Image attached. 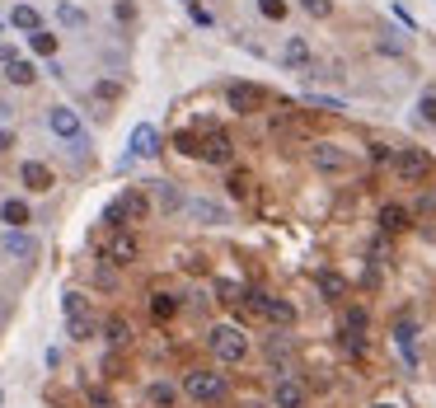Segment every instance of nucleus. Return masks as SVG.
Segmentation results:
<instances>
[{"label":"nucleus","mask_w":436,"mask_h":408,"mask_svg":"<svg viewBox=\"0 0 436 408\" xmlns=\"http://www.w3.org/2000/svg\"><path fill=\"white\" fill-rule=\"evenodd\" d=\"M206 347H211V357H216V361L234 366V361H244V352H249V333L239 329V324H211Z\"/></svg>","instance_id":"obj_1"},{"label":"nucleus","mask_w":436,"mask_h":408,"mask_svg":"<svg viewBox=\"0 0 436 408\" xmlns=\"http://www.w3.org/2000/svg\"><path fill=\"white\" fill-rule=\"evenodd\" d=\"M244 300H249L258 314H267L277 329H291V324H296V305H291V300H281V296H267L263 286H249V291H244Z\"/></svg>","instance_id":"obj_2"},{"label":"nucleus","mask_w":436,"mask_h":408,"mask_svg":"<svg viewBox=\"0 0 436 408\" xmlns=\"http://www.w3.org/2000/svg\"><path fill=\"white\" fill-rule=\"evenodd\" d=\"M390 164H394V174H399V183H422V178L432 174V155H427L422 146H399Z\"/></svg>","instance_id":"obj_3"},{"label":"nucleus","mask_w":436,"mask_h":408,"mask_svg":"<svg viewBox=\"0 0 436 408\" xmlns=\"http://www.w3.org/2000/svg\"><path fill=\"white\" fill-rule=\"evenodd\" d=\"M183 394L188 399H197V404H216V399H225V380H220L216 371H188L183 376Z\"/></svg>","instance_id":"obj_4"},{"label":"nucleus","mask_w":436,"mask_h":408,"mask_svg":"<svg viewBox=\"0 0 436 408\" xmlns=\"http://www.w3.org/2000/svg\"><path fill=\"white\" fill-rule=\"evenodd\" d=\"M47 127H52V136H62L66 146H85V122H80L76 108H66V104L47 108Z\"/></svg>","instance_id":"obj_5"},{"label":"nucleus","mask_w":436,"mask_h":408,"mask_svg":"<svg viewBox=\"0 0 436 408\" xmlns=\"http://www.w3.org/2000/svg\"><path fill=\"white\" fill-rule=\"evenodd\" d=\"M146 206H150V202H146V192L132 188V192H122V197H113V202L104 206V225H127V220H141V216H146Z\"/></svg>","instance_id":"obj_6"},{"label":"nucleus","mask_w":436,"mask_h":408,"mask_svg":"<svg viewBox=\"0 0 436 408\" xmlns=\"http://www.w3.org/2000/svg\"><path fill=\"white\" fill-rule=\"evenodd\" d=\"M310 164L319 174H352V155L338 150V146H314L310 150Z\"/></svg>","instance_id":"obj_7"},{"label":"nucleus","mask_w":436,"mask_h":408,"mask_svg":"<svg viewBox=\"0 0 436 408\" xmlns=\"http://www.w3.org/2000/svg\"><path fill=\"white\" fill-rule=\"evenodd\" d=\"M19 183H24L29 192H52L57 178H52V169H47L43 160H24V164H19Z\"/></svg>","instance_id":"obj_8"},{"label":"nucleus","mask_w":436,"mask_h":408,"mask_svg":"<svg viewBox=\"0 0 436 408\" xmlns=\"http://www.w3.org/2000/svg\"><path fill=\"white\" fill-rule=\"evenodd\" d=\"M150 155H160V132L150 122H141L136 132H132V150H127V160H150Z\"/></svg>","instance_id":"obj_9"},{"label":"nucleus","mask_w":436,"mask_h":408,"mask_svg":"<svg viewBox=\"0 0 436 408\" xmlns=\"http://www.w3.org/2000/svg\"><path fill=\"white\" fill-rule=\"evenodd\" d=\"M263 99H267V94L258 90V85H239V80H234L230 90H225V104H230L234 113H253L258 104H263Z\"/></svg>","instance_id":"obj_10"},{"label":"nucleus","mask_w":436,"mask_h":408,"mask_svg":"<svg viewBox=\"0 0 436 408\" xmlns=\"http://www.w3.org/2000/svg\"><path fill=\"white\" fill-rule=\"evenodd\" d=\"M230 155H234V141L225 132H206L202 136V160L206 164H230Z\"/></svg>","instance_id":"obj_11"},{"label":"nucleus","mask_w":436,"mask_h":408,"mask_svg":"<svg viewBox=\"0 0 436 408\" xmlns=\"http://www.w3.org/2000/svg\"><path fill=\"white\" fill-rule=\"evenodd\" d=\"M305 399H310V394H305L300 380H277V385H272V404L277 408H305Z\"/></svg>","instance_id":"obj_12"},{"label":"nucleus","mask_w":436,"mask_h":408,"mask_svg":"<svg viewBox=\"0 0 436 408\" xmlns=\"http://www.w3.org/2000/svg\"><path fill=\"white\" fill-rule=\"evenodd\" d=\"M104 258H108V263H118V267L136 263V239H132V235H113L108 244H104Z\"/></svg>","instance_id":"obj_13"},{"label":"nucleus","mask_w":436,"mask_h":408,"mask_svg":"<svg viewBox=\"0 0 436 408\" xmlns=\"http://www.w3.org/2000/svg\"><path fill=\"white\" fill-rule=\"evenodd\" d=\"M0 220H5L10 230H24V225L33 220V211H29L24 197H5V202H0Z\"/></svg>","instance_id":"obj_14"},{"label":"nucleus","mask_w":436,"mask_h":408,"mask_svg":"<svg viewBox=\"0 0 436 408\" xmlns=\"http://www.w3.org/2000/svg\"><path fill=\"white\" fill-rule=\"evenodd\" d=\"M0 249L10 253V258H33V253H38V239L24 235V230H10V235L0 239Z\"/></svg>","instance_id":"obj_15"},{"label":"nucleus","mask_w":436,"mask_h":408,"mask_svg":"<svg viewBox=\"0 0 436 408\" xmlns=\"http://www.w3.org/2000/svg\"><path fill=\"white\" fill-rule=\"evenodd\" d=\"M10 29H19V33H38V29H43V15H38L33 5H15V10H10Z\"/></svg>","instance_id":"obj_16"},{"label":"nucleus","mask_w":436,"mask_h":408,"mask_svg":"<svg viewBox=\"0 0 436 408\" xmlns=\"http://www.w3.org/2000/svg\"><path fill=\"white\" fill-rule=\"evenodd\" d=\"M380 230L385 235H394V230H408V206H380Z\"/></svg>","instance_id":"obj_17"},{"label":"nucleus","mask_w":436,"mask_h":408,"mask_svg":"<svg viewBox=\"0 0 436 408\" xmlns=\"http://www.w3.org/2000/svg\"><path fill=\"white\" fill-rule=\"evenodd\" d=\"M188 211H192L197 220H206V225H220V220H225V206L206 202V197H192V202H188Z\"/></svg>","instance_id":"obj_18"},{"label":"nucleus","mask_w":436,"mask_h":408,"mask_svg":"<svg viewBox=\"0 0 436 408\" xmlns=\"http://www.w3.org/2000/svg\"><path fill=\"white\" fill-rule=\"evenodd\" d=\"M413 324H394V347H399V352H404V361L408 366H418V352H413Z\"/></svg>","instance_id":"obj_19"},{"label":"nucleus","mask_w":436,"mask_h":408,"mask_svg":"<svg viewBox=\"0 0 436 408\" xmlns=\"http://www.w3.org/2000/svg\"><path fill=\"white\" fill-rule=\"evenodd\" d=\"M5 80H10V85H33V80H38V71H33V62L15 57V62L5 66Z\"/></svg>","instance_id":"obj_20"},{"label":"nucleus","mask_w":436,"mask_h":408,"mask_svg":"<svg viewBox=\"0 0 436 408\" xmlns=\"http://www.w3.org/2000/svg\"><path fill=\"white\" fill-rule=\"evenodd\" d=\"M319 291H324V300H343L347 296V277H338V272H319Z\"/></svg>","instance_id":"obj_21"},{"label":"nucleus","mask_w":436,"mask_h":408,"mask_svg":"<svg viewBox=\"0 0 436 408\" xmlns=\"http://www.w3.org/2000/svg\"><path fill=\"white\" fill-rule=\"evenodd\" d=\"M146 399H150L155 408H169L174 399H178V385H169V380H155V385L146 390Z\"/></svg>","instance_id":"obj_22"},{"label":"nucleus","mask_w":436,"mask_h":408,"mask_svg":"<svg viewBox=\"0 0 436 408\" xmlns=\"http://www.w3.org/2000/svg\"><path fill=\"white\" fill-rule=\"evenodd\" d=\"M366 324H371V319H366V310H361V305H347V310H343V333L366 338Z\"/></svg>","instance_id":"obj_23"},{"label":"nucleus","mask_w":436,"mask_h":408,"mask_svg":"<svg viewBox=\"0 0 436 408\" xmlns=\"http://www.w3.org/2000/svg\"><path fill=\"white\" fill-rule=\"evenodd\" d=\"M62 310H66V319H90V300L80 296V291H66V296H62Z\"/></svg>","instance_id":"obj_24"},{"label":"nucleus","mask_w":436,"mask_h":408,"mask_svg":"<svg viewBox=\"0 0 436 408\" xmlns=\"http://www.w3.org/2000/svg\"><path fill=\"white\" fill-rule=\"evenodd\" d=\"M281 62H286V66H305V62H310V48H305V38H286V52H281Z\"/></svg>","instance_id":"obj_25"},{"label":"nucleus","mask_w":436,"mask_h":408,"mask_svg":"<svg viewBox=\"0 0 436 408\" xmlns=\"http://www.w3.org/2000/svg\"><path fill=\"white\" fill-rule=\"evenodd\" d=\"M29 48L38 52V57H57V33H47V29L29 33Z\"/></svg>","instance_id":"obj_26"},{"label":"nucleus","mask_w":436,"mask_h":408,"mask_svg":"<svg viewBox=\"0 0 436 408\" xmlns=\"http://www.w3.org/2000/svg\"><path fill=\"white\" fill-rule=\"evenodd\" d=\"M174 310H178V296H169V291H155V296H150V314H155V319H169Z\"/></svg>","instance_id":"obj_27"},{"label":"nucleus","mask_w":436,"mask_h":408,"mask_svg":"<svg viewBox=\"0 0 436 408\" xmlns=\"http://www.w3.org/2000/svg\"><path fill=\"white\" fill-rule=\"evenodd\" d=\"M57 19H62L66 29H85V24H90V15H85L80 5H57Z\"/></svg>","instance_id":"obj_28"},{"label":"nucleus","mask_w":436,"mask_h":408,"mask_svg":"<svg viewBox=\"0 0 436 408\" xmlns=\"http://www.w3.org/2000/svg\"><path fill=\"white\" fill-rule=\"evenodd\" d=\"M155 197H160V206H164V211H174V206H188L183 192L174 188V183H155Z\"/></svg>","instance_id":"obj_29"},{"label":"nucleus","mask_w":436,"mask_h":408,"mask_svg":"<svg viewBox=\"0 0 436 408\" xmlns=\"http://www.w3.org/2000/svg\"><path fill=\"white\" fill-rule=\"evenodd\" d=\"M66 333H71L76 343H90V338H94V314H90V319H66Z\"/></svg>","instance_id":"obj_30"},{"label":"nucleus","mask_w":436,"mask_h":408,"mask_svg":"<svg viewBox=\"0 0 436 408\" xmlns=\"http://www.w3.org/2000/svg\"><path fill=\"white\" fill-rule=\"evenodd\" d=\"M258 15L277 24V19H286V0H258Z\"/></svg>","instance_id":"obj_31"},{"label":"nucleus","mask_w":436,"mask_h":408,"mask_svg":"<svg viewBox=\"0 0 436 408\" xmlns=\"http://www.w3.org/2000/svg\"><path fill=\"white\" fill-rule=\"evenodd\" d=\"M94 94L104 99V104H113V99H122V85H118V80H99V85H94Z\"/></svg>","instance_id":"obj_32"},{"label":"nucleus","mask_w":436,"mask_h":408,"mask_svg":"<svg viewBox=\"0 0 436 408\" xmlns=\"http://www.w3.org/2000/svg\"><path fill=\"white\" fill-rule=\"evenodd\" d=\"M174 146H178L183 155H202V141H197L192 132H178V136H174Z\"/></svg>","instance_id":"obj_33"},{"label":"nucleus","mask_w":436,"mask_h":408,"mask_svg":"<svg viewBox=\"0 0 436 408\" xmlns=\"http://www.w3.org/2000/svg\"><path fill=\"white\" fill-rule=\"evenodd\" d=\"M418 118H422V122H432V127H436V94H422V104H418Z\"/></svg>","instance_id":"obj_34"},{"label":"nucleus","mask_w":436,"mask_h":408,"mask_svg":"<svg viewBox=\"0 0 436 408\" xmlns=\"http://www.w3.org/2000/svg\"><path fill=\"white\" fill-rule=\"evenodd\" d=\"M127 338H132V329H127L122 319H113L108 324V343H127Z\"/></svg>","instance_id":"obj_35"},{"label":"nucleus","mask_w":436,"mask_h":408,"mask_svg":"<svg viewBox=\"0 0 436 408\" xmlns=\"http://www.w3.org/2000/svg\"><path fill=\"white\" fill-rule=\"evenodd\" d=\"M300 5H305V15H314V19H324L328 10H333V5H328V0H300Z\"/></svg>","instance_id":"obj_36"},{"label":"nucleus","mask_w":436,"mask_h":408,"mask_svg":"<svg viewBox=\"0 0 436 408\" xmlns=\"http://www.w3.org/2000/svg\"><path fill=\"white\" fill-rule=\"evenodd\" d=\"M216 291H220V300H244V291L234 282H216Z\"/></svg>","instance_id":"obj_37"},{"label":"nucleus","mask_w":436,"mask_h":408,"mask_svg":"<svg viewBox=\"0 0 436 408\" xmlns=\"http://www.w3.org/2000/svg\"><path fill=\"white\" fill-rule=\"evenodd\" d=\"M230 192L234 197H244V192H249V174H230Z\"/></svg>","instance_id":"obj_38"},{"label":"nucleus","mask_w":436,"mask_h":408,"mask_svg":"<svg viewBox=\"0 0 436 408\" xmlns=\"http://www.w3.org/2000/svg\"><path fill=\"white\" fill-rule=\"evenodd\" d=\"M188 10H192V24H202V29H206V24H211V15H206L202 5H192V0H188Z\"/></svg>","instance_id":"obj_39"},{"label":"nucleus","mask_w":436,"mask_h":408,"mask_svg":"<svg viewBox=\"0 0 436 408\" xmlns=\"http://www.w3.org/2000/svg\"><path fill=\"white\" fill-rule=\"evenodd\" d=\"M418 211H422V216H432V211H436V192H427V197H422Z\"/></svg>","instance_id":"obj_40"},{"label":"nucleus","mask_w":436,"mask_h":408,"mask_svg":"<svg viewBox=\"0 0 436 408\" xmlns=\"http://www.w3.org/2000/svg\"><path fill=\"white\" fill-rule=\"evenodd\" d=\"M10 146H15V132H10V127H0V155H5Z\"/></svg>","instance_id":"obj_41"},{"label":"nucleus","mask_w":436,"mask_h":408,"mask_svg":"<svg viewBox=\"0 0 436 408\" xmlns=\"http://www.w3.org/2000/svg\"><path fill=\"white\" fill-rule=\"evenodd\" d=\"M10 62H15V52H10L5 43H0V66H10Z\"/></svg>","instance_id":"obj_42"},{"label":"nucleus","mask_w":436,"mask_h":408,"mask_svg":"<svg viewBox=\"0 0 436 408\" xmlns=\"http://www.w3.org/2000/svg\"><path fill=\"white\" fill-rule=\"evenodd\" d=\"M375 408H394V404H375Z\"/></svg>","instance_id":"obj_43"}]
</instances>
